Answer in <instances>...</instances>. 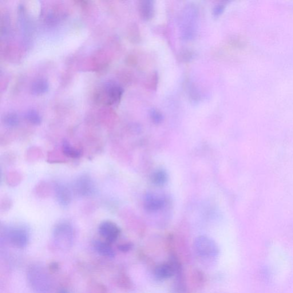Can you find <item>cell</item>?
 <instances>
[{
  "instance_id": "1",
  "label": "cell",
  "mask_w": 293,
  "mask_h": 293,
  "mask_svg": "<svg viewBox=\"0 0 293 293\" xmlns=\"http://www.w3.org/2000/svg\"><path fill=\"white\" fill-rule=\"evenodd\" d=\"M26 278L36 293H50L52 290V283L48 272L40 265L32 264L27 269Z\"/></svg>"
},
{
  "instance_id": "2",
  "label": "cell",
  "mask_w": 293,
  "mask_h": 293,
  "mask_svg": "<svg viewBox=\"0 0 293 293\" xmlns=\"http://www.w3.org/2000/svg\"><path fill=\"white\" fill-rule=\"evenodd\" d=\"M54 245L60 250H68L74 242V230L70 223L62 222L55 226L53 232Z\"/></svg>"
},
{
  "instance_id": "3",
  "label": "cell",
  "mask_w": 293,
  "mask_h": 293,
  "mask_svg": "<svg viewBox=\"0 0 293 293\" xmlns=\"http://www.w3.org/2000/svg\"><path fill=\"white\" fill-rule=\"evenodd\" d=\"M194 250L198 257L203 261H212L218 256L219 248L210 238L200 236L194 241Z\"/></svg>"
},
{
  "instance_id": "4",
  "label": "cell",
  "mask_w": 293,
  "mask_h": 293,
  "mask_svg": "<svg viewBox=\"0 0 293 293\" xmlns=\"http://www.w3.org/2000/svg\"><path fill=\"white\" fill-rule=\"evenodd\" d=\"M124 92V89L117 83L108 82L102 87L97 97L102 104L112 106L120 102Z\"/></svg>"
},
{
  "instance_id": "5",
  "label": "cell",
  "mask_w": 293,
  "mask_h": 293,
  "mask_svg": "<svg viewBox=\"0 0 293 293\" xmlns=\"http://www.w3.org/2000/svg\"><path fill=\"white\" fill-rule=\"evenodd\" d=\"M7 240L14 246L19 248H26L29 242L28 233L21 228H12L6 232Z\"/></svg>"
},
{
  "instance_id": "6",
  "label": "cell",
  "mask_w": 293,
  "mask_h": 293,
  "mask_svg": "<svg viewBox=\"0 0 293 293\" xmlns=\"http://www.w3.org/2000/svg\"><path fill=\"white\" fill-rule=\"evenodd\" d=\"M98 232L106 241L112 244L120 237V230L113 222L105 220L100 224L98 227Z\"/></svg>"
},
{
  "instance_id": "7",
  "label": "cell",
  "mask_w": 293,
  "mask_h": 293,
  "mask_svg": "<svg viewBox=\"0 0 293 293\" xmlns=\"http://www.w3.org/2000/svg\"><path fill=\"white\" fill-rule=\"evenodd\" d=\"M74 190L77 195L80 196H92L94 192V182L88 176H79L74 182Z\"/></svg>"
},
{
  "instance_id": "8",
  "label": "cell",
  "mask_w": 293,
  "mask_h": 293,
  "mask_svg": "<svg viewBox=\"0 0 293 293\" xmlns=\"http://www.w3.org/2000/svg\"><path fill=\"white\" fill-rule=\"evenodd\" d=\"M55 196L59 204L66 207L71 202V193L70 189L62 183H56L54 185Z\"/></svg>"
},
{
  "instance_id": "9",
  "label": "cell",
  "mask_w": 293,
  "mask_h": 293,
  "mask_svg": "<svg viewBox=\"0 0 293 293\" xmlns=\"http://www.w3.org/2000/svg\"><path fill=\"white\" fill-rule=\"evenodd\" d=\"M144 204L146 210L154 212L160 210L164 206L165 200L163 198L155 194L148 192L144 197Z\"/></svg>"
},
{
  "instance_id": "10",
  "label": "cell",
  "mask_w": 293,
  "mask_h": 293,
  "mask_svg": "<svg viewBox=\"0 0 293 293\" xmlns=\"http://www.w3.org/2000/svg\"><path fill=\"white\" fill-rule=\"evenodd\" d=\"M176 270L174 264L169 261L168 262L158 265L154 268V274L159 280H164L172 278L176 275Z\"/></svg>"
},
{
  "instance_id": "11",
  "label": "cell",
  "mask_w": 293,
  "mask_h": 293,
  "mask_svg": "<svg viewBox=\"0 0 293 293\" xmlns=\"http://www.w3.org/2000/svg\"><path fill=\"white\" fill-rule=\"evenodd\" d=\"M93 245L95 250L98 254L106 257V258H112L116 256V252L110 246V244L106 241L95 240L93 242Z\"/></svg>"
},
{
  "instance_id": "12",
  "label": "cell",
  "mask_w": 293,
  "mask_h": 293,
  "mask_svg": "<svg viewBox=\"0 0 293 293\" xmlns=\"http://www.w3.org/2000/svg\"><path fill=\"white\" fill-rule=\"evenodd\" d=\"M188 280L190 284L194 289L202 288L206 281L204 273L198 268L194 269L190 273Z\"/></svg>"
},
{
  "instance_id": "13",
  "label": "cell",
  "mask_w": 293,
  "mask_h": 293,
  "mask_svg": "<svg viewBox=\"0 0 293 293\" xmlns=\"http://www.w3.org/2000/svg\"><path fill=\"white\" fill-rule=\"evenodd\" d=\"M140 13L144 20H150L154 15V6L152 1H142L140 4Z\"/></svg>"
},
{
  "instance_id": "14",
  "label": "cell",
  "mask_w": 293,
  "mask_h": 293,
  "mask_svg": "<svg viewBox=\"0 0 293 293\" xmlns=\"http://www.w3.org/2000/svg\"><path fill=\"white\" fill-rule=\"evenodd\" d=\"M62 151L67 157L73 158V159L74 158L77 159V158H80L82 154L80 150L74 148L66 140H63L62 142Z\"/></svg>"
},
{
  "instance_id": "15",
  "label": "cell",
  "mask_w": 293,
  "mask_h": 293,
  "mask_svg": "<svg viewBox=\"0 0 293 293\" xmlns=\"http://www.w3.org/2000/svg\"><path fill=\"white\" fill-rule=\"evenodd\" d=\"M48 83L44 79H39L35 81L31 87V92L35 95L41 94L48 90Z\"/></svg>"
},
{
  "instance_id": "16",
  "label": "cell",
  "mask_w": 293,
  "mask_h": 293,
  "mask_svg": "<svg viewBox=\"0 0 293 293\" xmlns=\"http://www.w3.org/2000/svg\"><path fill=\"white\" fill-rule=\"evenodd\" d=\"M168 180V174L164 170H157L153 172L152 176V183L156 186H163L166 184Z\"/></svg>"
},
{
  "instance_id": "17",
  "label": "cell",
  "mask_w": 293,
  "mask_h": 293,
  "mask_svg": "<svg viewBox=\"0 0 293 293\" xmlns=\"http://www.w3.org/2000/svg\"><path fill=\"white\" fill-rule=\"evenodd\" d=\"M118 286L126 290H130L134 287L133 282L130 276L124 272H120L117 278Z\"/></svg>"
},
{
  "instance_id": "18",
  "label": "cell",
  "mask_w": 293,
  "mask_h": 293,
  "mask_svg": "<svg viewBox=\"0 0 293 293\" xmlns=\"http://www.w3.org/2000/svg\"><path fill=\"white\" fill-rule=\"evenodd\" d=\"M25 118L30 124L34 125H38L42 122L40 116L34 110H30L27 112L25 114Z\"/></svg>"
},
{
  "instance_id": "19",
  "label": "cell",
  "mask_w": 293,
  "mask_h": 293,
  "mask_svg": "<svg viewBox=\"0 0 293 293\" xmlns=\"http://www.w3.org/2000/svg\"><path fill=\"white\" fill-rule=\"evenodd\" d=\"M5 124L9 128H15L19 124V118L17 114L10 113L4 118Z\"/></svg>"
},
{
  "instance_id": "20",
  "label": "cell",
  "mask_w": 293,
  "mask_h": 293,
  "mask_svg": "<svg viewBox=\"0 0 293 293\" xmlns=\"http://www.w3.org/2000/svg\"><path fill=\"white\" fill-rule=\"evenodd\" d=\"M150 116L152 121L156 124H160L164 120V116L160 110L152 109L150 110Z\"/></svg>"
},
{
  "instance_id": "21",
  "label": "cell",
  "mask_w": 293,
  "mask_h": 293,
  "mask_svg": "<svg viewBox=\"0 0 293 293\" xmlns=\"http://www.w3.org/2000/svg\"><path fill=\"white\" fill-rule=\"evenodd\" d=\"M90 293H108V290L104 284L95 282L90 285Z\"/></svg>"
},
{
  "instance_id": "22",
  "label": "cell",
  "mask_w": 293,
  "mask_h": 293,
  "mask_svg": "<svg viewBox=\"0 0 293 293\" xmlns=\"http://www.w3.org/2000/svg\"><path fill=\"white\" fill-rule=\"evenodd\" d=\"M134 245L132 242H124L118 245V250L122 252H128L132 250Z\"/></svg>"
},
{
  "instance_id": "23",
  "label": "cell",
  "mask_w": 293,
  "mask_h": 293,
  "mask_svg": "<svg viewBox=\"0 0 293 293\" xmlns=\"http://www.w3.org/2000/svg\"><path fill=\"white\" fill-rule=\"evenodd\" d=\"M224 9V4H218L217 5L214 9L213 14L214 15L216 16H219L223 12V11Z\"/></svg>"
},
{
  "instance_id": "24",
  "label": "cell",
  "mask_w": 293,
  "mask_h": 293,
  "mask_svg": "<svg viewBox=\"0 0 293 293\" xmlns=\"http://www.w3.org/2000/svg\"><path fill=\"white\" fill-rule=\"evenodd\" d=\"M59 264L57 262H52L50 265V270L51 272H55L58 271Z\"/></svg>"
},
{
  "instance_id": "25",
  "label": "cell",
  "mask_w": 293,
  "mask_h": 293,
  "mask_svg": "<svg viewBox=\"0 0 293 293\" xmlns=\"http://www.w3.org/2000/svg\"><path fill=\"white\" fill-rule=\"evenodd\" d=\"M58 293H70V292L66 288L59 289Z\"/></svg>"
}]
</instances>
